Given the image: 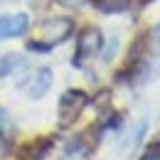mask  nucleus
I'll return each mask as SVG.
<instances>
[{
  "mask_svg": "<svg viewBox=\"0 0 160 160\" xmlns=\"http://www.w3.org/2000/svg\"><path fill=\"white\" fill-rule=\"evenodd\" d=\"M72 30H74V22L69 20V18H49V20L37 25V30L32 32L27 47L35 49V52H47V49L62 44L72 35Z\"/></svg>",
  "mask_w": 160,
  "mask_h": 160,
  "instance_id": "obj_1",
  "label": "nucleus"
},
{
  "mask_svg": "<svg viewBox=\"0 0 160 160\" xmlns=\"http://www.w3.org/2000/svg\"><path fill=\"white\" fill-rule=\"evenodd\" d=\"M94 5L99 8L101 12H123L131 8V0H94Z\"/></svg>",
  "mask_w": 160,
  "mask_h": 160,
  "instance_id": "obj_8",
  "label": "nucleus"
},
{
  "mask_svg": "<svg viewBox=\"0 0 160 160\" xmlns=\"http://www.w3.org/2000/svg\"><path fill=\"white\" fill-rule=\"evenodd\" d=\"M101 44H103V37L96 27H86L79 35V42H77V64H81L84 59H91L94 54L101 52Z\"/></svg>",
  "mask_w": 160,
  "mask_h": 160,
  "instance_id": "obj_3",
  "label": "nucleus"
},
{
  "mask_svg": "<svg viewBox=\"0 0 160 160\" xmlns=\"http://www.w3.org/2000/svg\"><path fill=\"white\" fill-rule=\"evenodd\" d=\"M86 94L79 91V89H69V91H64L59 99V126L62 128H69L74 121L81 116V111H84V106H86Z\"/></svg>",
  "mask_w": 160,
  "mask_h": 160,
  "instance_id": "obj_2",
  "label": "nucleus"
},
{
  "mask_svg": "<svg viewBox=\"0 0 160 160\" xmlns=\"http://www.w3.org/2000/svg\"><path fill=\"white\" fill-rule=\"evenodd\" d=\"M49 148V140H37V143H30L25 150H22L20 160H42V155L47 153Z\"/></svg>",
  "mask_w": 160,
  "mask_h": 160,
  "instance_id": "obj_6",
  "label": "nucleus"
},
{
  "mask_svg": "<svg viewBox=\"0 0 160 160\" xmlns=\"http://www.w3.org/2000/svg\"><path fill=\"white\" fill-rule=\"evenodd\" d=\"M49 84H52V72L49 69H40L37 74H35V79L30 81V96L32 99H42L44 94H47V89H49Z\"/></svg>",
  "mask_w": 160,
  "mask_h": 160,
  "instance_id": "obj_5",
  "label": "nucleus"
},
{
  "mask_svg": "<svg viewBox=\"0 0 160 160\" xmlns=\"http://www.w3.org/2000/svg\"><path fill=\"white\" fill-rule=\"evenodd\" d=\"M12 136H15V123L5 108H0V140L8 143V140H12Z\"/></svg>",
  "mask_w": 160,
  "mask_h": 160,
  "instance_id": "obj_9",
  "label": "nucleus"
},
{
  "mask_svg": "<svg viewBox=\"0 0 160 160\" xmlns=\"http://www.w3.org/2000/svg\"><path fill=\"white\" fill-rule=\"evenodd\" d=\"M153 40H155V49H158V69H160V25L153 30Z\"/></svg>",
  "mask_w": 160,
  "mask_h": 160,
  "instance_id": "obj_11",
  "label": "nucleus"
},
{
  "mask_svg": "<svg viewBox=\"0 0 160 160\" xmlns=\"http://www.w3.org/2000/svg\"><path fill=\"white\" fill-rule=\"evenodd\" d=\"M140 160H160V143H153L145 153H143V158Z\"/></svg>",
  "mask_w": 160,
  "mask_h": 160,
  "instance_id": "obj_10",
  "label": "nucleus"
},
{
  "mask_svg": "<svg viewBox=\"0 0 160 160\" xmlns=\"http://www.w3.org/2000/svg\"><path fill=\"white\" fill-rule=\"evenodd\" d=\"M57 2H62V5H72V8H74V5H81L84 0H57Z\"/></svg>",
  "mask_w": 160,
  "mask_h": 160,
  "instance_id": "obj_12",
  "label": "nucleus"
},
{
  "mask_svg": "<svg viewBox=\"0 0 160 160\" xmlns=\"http://www.w3.org/2000/svg\"><path fill=\"white\" fill-rule=\"evenodd\" d=\"M30 27V18L25 12H12V15H2L0 18V40H10V37H20Z\"/></svg>",
  "mask_w": 160,
  "mask_h": 160,
  "instance_id": "obj_4",
  "label": "nucleus"
},
{
  "mask_svg": "<svg viewBox=\"0 0 160 160\" xmlns=\"http://www.w3.org/2000/svg\"><path fill=\"white\" fill-rule=\"evenodd\" d=\"M20 67H25V57H20V54H5L0 59V77H8V74H12Z\"/></svg>",
  "mask_w": 160,
  "mask_h": 160,
  "instance_id": "obj_7",
  "label": "nucleus"
}]
</instances>
